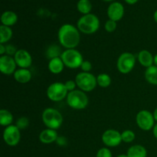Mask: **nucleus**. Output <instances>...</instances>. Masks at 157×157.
Segmentation results:
<instances>
[{"mask_svg": "<svg viewBox=\"0 0 157 157\" xmlns=\"http://www.w3.org/2000/svg\"><path fill=\"white\" fill-rule=\"evenodd\" d=\"M58 41L61 46L67 49H74L81 41L80 31L71 24H64L58 30Z\"/></svg>", "mask_w": 157, "mask_h": 157, "instance_id": "1", "label": "nucleus"}, {"mask_svg": "<svg viewBox=\"0 0 157 157\" xmlns=\"http://www.w3.org/2000/svg\"><path fill=\"white\" fill-rule=\"evenodd\" d=\"M78 30L84 34H94L99 29L100 20L98 16L94 14L84 15L78 19L77 23Z\"/></svg>", "mask_w": 157, "mask_h": 157, "instance_id": "2", "label": "nucleus"}, {"mask_svg": "<svg viewBox=\"0 0 157 157\" xmlns=\"http://www.w3.org/2000/svg\"><path fill=\"white\" fill-rule=\"evenodd\" d=\"M42 121L44 125L49 129L58 130L63 123V117L58 110L52 107L46 108L43 111Z\"/></svg>", "mask_w": 157, "mask_h": 157, "instance_id": "3", "label": "nucleus"}, {"mask_svg": "<svg viewBox=\"0 0 157 157\" xmlns=\"http://www.w3.org/2000/svg\"><path fill=\"white\" fill-rule=\"evenodd\" d=\"M88 98L85 92L75 90L67 94V103L70 107L75 110H83L88 104Z\"/></svg>", "mask_w": 157, "mask_h": 157, "instance_id": "4", "label": "nucleus"}, {"mask_svg": "<svg viewBox=\"0 0 157 157\" xmlns=\"http://www.w3.org/2000/svg\"><path fill=\"white\" fill-rule=\"evenodd\" d=\"M64 65L71 69L78 68L81 66L84 59L81 52L76 49H66L61 55Z\"/></svg>", "mask_w": 157, "mask_h": 157, "instance_id": "5", "label": "nucleus"}, {"mask_svg": "<svg viewBox=\"0 0 157 157\" xmlns=\"http://www.w3.org/2000/svg\"><path fill=\"white\" fill-rule=\"evenodd\" d=\"M75 82L80 90L84 92L92 91L96 87L97 78L90 72H81L75 78Z\"/></svg>", "mask_w": 157, "mask_h": 157, "instance_id": "6", "label": "nucleus"}, {"mask_svg": "<svg viewBox=\"0 0 157 157\" xmlns=\"http://www.w3.org/2000/svg\"><path fill=\"white\" fill-rule=\"evenodd\" d=\"M47 97L54 102H59L67 96V90L64 84L55 82L48 86L47 89Z\"/></svg>", "mask_w": 157, "mask_h": 157, "instance_id": "7", "label": "nucleus"}, {"mask_svg": "<svg viewBox=\"0 0 157 157\" xmlns=\"http://www.w3.org/2000/svg\"><path fill=\"white\" fill-rule=\"evenodd\" d=\"M136 64V58L130 52H124L118 58L117 67L118 71L124 75L130 73Z\"/></svg>", "mask_w": 157, "mask_h": 157, "instance_id": "8", "label": "nucleus"}, {"mask_svg": "<svg viewBox=\"0 0 157 157\" xmlns=\"http://www.w3.org/2000/svg\"><path fill=\"white\" fill-rule=\"evenodd\" d=\"M136 121L137 126L144 131L153 129L155 126V119L151 112L147 110H142L136 114Z\"/></svg>", "mask_w": 157, "mask_h": 157, "instance_id": "9", "label": "nucleus"}, {"mask_svg": "<svg viewBox=\"0 0 157 157\" xmlns=\"http://www.w3.org/2000/svg\"><path fill=\"white\" fill-rule=\"evenodd\" d=\"M21 139L20 130L15 125L6 127L3 132V140L7 145L15 147L19 143Z\"/></svg>", "mask_w": 157, "mask_h": 157, "instance_id": "10", "label": "nucleus"}, {"mask_svg": "<svg viewBox=\"0 0 157 157\" xmlns=\"http://www.w3.org/2000/svg\"><path fill=\"white\" fill-rule=\"evenodd\" d=\"M102 142L104 143V145L109 147H117L122 142V138H121V133L118 132L117 130H107L103 133Z\"/></svg>", "mask_w": 157, "mask_h": 157, "instance_id": "11", "label": "nucleus"}, {"mask_svg": "<svg viewBox=\"0 0 157 157\" xmlns=\"http://www.w3.org/2000/svg\"><path fill=\"white\" fill-rule=\"evenodd\" d=\"M16 66V62L13 57L7 55L0 57V71L3 75H11L14 74Z\"/></svg>", "mask_w": 157, "mask_h": 157, "instance_id": "12", "label": "nucleus"}, {"mask_svg": "<svg viewBox=\"0 0 157 157\" xmlns=\"http://www.w3.org/2000/svg\"><path fill=\"white\" fill-rule=\"evenodd\" d=\"M17 66L20 68H29L32 64V58L29 52L25 49H19L17 51L14 56Z\"/></svg>", "mask_w": 157, "mask_h": 157, "instance_id": "13", "label": "nucleus"}, {"mask_svg": "<svg viewBox=\"0 0 157 157\" xmlns=\"http://www.w3.org/2000/svg\"><path fill=\"white\" fill-rule=\"evenodd\" d=\"M124 15V7L121 2H112L107 8V16L109 19L118 21Z\"/></svg>", "mask_w": 157, "mask_h": 157, "instance_id": "14", "label": "nucleus"}, {"mask_svg": "<svg viewBox=\"0 0 157 157\" xmlns=\"http://www.w3.org/2000/svg\"><path fill=\"white\" fill-rule=\"evenodd\" d=\"M58 133L53 129L47 128L42 130L39 134V140L42 144H49L54 142H56L58 139Z\"/></svg>", "mask_w": 157, "mask_h": 157, "instance_id": "15", "label": "nucleus"}, {"mask_svg": "<svg viewBox=\"0 0 157 157\" xmlns=\"http://www.w3.org/2000/svg\"><path fill=\"white\" fill-rule=\"evenodd\" d=\"M138 61L144 67H147L153 65L154 64V57L147 50H142L138 54Z\"/></svg>", "mask_w": 157, "mask_h": 157, "instance_id": "16", "label": "nucleus"}, {"mask_svg": "<svg viewBox=\"0 0 157 157\" xmlns=\"http://www.w3.org/2000/svg\"><path fill=\"white\" fill-rule=\"evenodd\" d=\"M13 75L15 81L20 84H26L32 79V74L27 68H19L15 71Z\"/></svg>", "mask_w": 157, "mask_h": 157, "instance_id": "17", "label": "nucleus"}, {"mask_svg": "<svg viewBox=\"0 0 157 157\" xmlns=\"http://www.w3.org/2000/svg\"><path fill=\"white\" fill-rule=\"evenodd\" d=\"M64 66L65 65H64L61 57H58V58L51 59L48 62L49 71L52 74H55V75H58V74L61 73L62 71L64 70Z\"/></svg>", "mask_w": 157, "mask_h": 157, "instance_id": "18", "label": "nucleus"}, {"mask_svg": "<svg viewBox=\"0 0 157 157\" xmlns=\"http://www.w3.org/2000/svg\"><path fill=\"white\" fill-rule=\"evenodd\" d=\"M18 21V15L12 11H6L2 13L1 16V22L3 25L10 26L14 25Z\"/></svg>", "mask_w": 157, "mask_h": 157, "instance_id": "19", "label": "nucleus"}, {"mask_svg": "<svg viewBox=\"0 0 157 157\" xmlns=\"http://www.w3.org/2000/svg\"><path fill=\"white\" fill-rule=\"evenodd\" d=\"M128 157H147V151L144 147L141 145H133L127 150Z\"/></svg>", "mask_w": 157, "mask_h": 157, "instance_id": "20", "label": "nucleus"}, {"mask_svg": "<svg viewBox=\"0 0 157 157\" xmlns=\"http://www.w3.org/2000/svg\"><path fill=\"white\" fill-rule=\"evenodd\" d=\"M145 79L150 84L157 85V67L156 65L147 67L145 71Z\"/></svg>", "mask_w": 157, "mask_h": 157, "instance_id": "21", "label": "nucleus"}, {"mask_svg": "<svg viewBox=\"0 0 157 157\" xmlns=\"http://www.w3.org/2000/svg\"><path fill=\"white\" fill-rule=\"evenodd\" d=\"M13 121V115L8 110H0V124L3 127H9L12 125V123Z\"/></svg>", "mask_w": 157, "mask_h": 157, "instance_id": "22", "label": "nucleus"}, {"mask_svg": "<svg viewBox=\"0 0 157 157\" xmlns=\"http://www.w3.org/2000/svg\"><path fill=\"white\" fill-rule=\"evenodd\" d=\"M12 30L10 27L3 25L0 26V44H5L8 42L12 37Z\"/></svg>", "mask_w": 157, "mask_h": 157, "instance_id": "23", "label": "nucleus"}, {"mask_svg": "<svg viewBox=\"0 0 157 157\" xmlns=\"http://www.w3.org/2000/svg\"><path fill=\"white\" fill-rule=\"evenodd\" d=\"M77 9L78 12L84 15L90 13L92 9V4L90 0H79L77 4Z\"/></svg>", "mask_w": 157, "mask_h": 157, "instance_id": "24", "label": "nucleus"}, {"mask_svg": "<svg viewBox=\"0 0 157 157\" xmlns=\"http://www.w3.org/2000/svg\"><path fill=\"white\" fill-rule=\"evenodd\" d=\"M61 54L62 52H61V48L56 44H52V45L49 46V48L46 51V57L50 60L55 58H58V57H61Z\"/></svg>", "mask_w": 157, "mask_h": 157, "instance_id": "25", "label": "nucleus"}, {"mask_svg": "<svg viewBox=\"0 0 157 157\" xmlns=\"http://www.w3.org/2000/svg\"><path fill=\"white\" fill-rule=\"evenodd\" d=\"M97 82L100 87L105 88V87H109L111 84V78L107 74L101 73L97 77Z\"/></svg>", "mask_w": 157, "mask_h": 157, "instance_id": "26", "label": "nucleus"}, {"mask_svg": "<svg viewBox=\"0 0 157 157\" xmlns=\"http://www.w3.org/2000/svg\"><path fill=\"white\" fill-rule=\"evenodd\" d=\"M135 137H136V136H135L134 132L130 130H124L123 133H121L122 141L124 143H127V144L133 142L135 140Z\"/></svg>", "mask_w": 157, "mask_h": 157, "instance_id": "27", "label": "nucleus"}, {"mask_svg": "<svg viewBox=\"0 0 157 157\" xmlns=\"http://www.w3.org/2000/svg\"><path fill=\"white\" fill-rule=\"evenodd\" d=\"M15 126H16L20 130H25V129L28 128V127L29 126V120L26 117H19L17 120Z\"/></svg>", "mask_w": 157, "mask_h": 157, "instance_id": "28", "label": "nucleus"}, {"mask_svg": "<svg viewBox=\"0 0 157 157\" xmlns=\"http://www.w3.org/2000/svg\"><path fill=\"white\" fill-rule=\"evenodd\" d=\"M96 157H112V153L108 148L104 147L98 150Z\"/></svg>", "mask_w": 157, "mask_h": 157, "instance_id": "29", "label": "nucleus"}, {"mask_svg": "<svg viewBox=\"0 0 157 157\" xmlns=\"http://www.w3.org/2000/svg\"><path fill=\"white\" fill-rule=\"evenodd\" d=\"M117 29V21L109 19L105 24V29L107 32H113Z\"/></svg>", "mask_w": 157, "mask_h": 157, "instance_id": "30", "label": "nucleus"}, {"mask_svg": "<svg viewBox=\"0 0 157 157\" xmlns=\"http://www.w3.org/2000/svg\"><path fill=\"white\" fill-rule=\"evenodd\" d=\"M64 85H65L67 91L71 92V91H73V90H75V87H76V86H77V84H76V82H75V81L69 80V81H67L65 83H64Z\"/></svg>", "mask_w": 157, "mask_h": 157, "instance_id": "31", "label": "nucleus"}, {"mask_svg": "<svg viewBox=\"0 0 157 157\" xmlns=\"http://www.w3.org/2000/svg\"><path fill=\"white\" fill-rule=\"evenodd\" d=\"M6 54H7V55H9V56H15V55L16 54L17 52V49L15 47L14 45H12V44H7V45L6 46Z\"/></svg>", "mask_w": 157, "mask_h": 157, "instance_id": "32", "label": "nucleus"}, {"mask_svg": "<svg viewBox=\"0 0 157 157\" xmlns=\"http://www.w3.org/2000/svg\"><path fill=\"white\" fill-rule=\"evenodd\" d=\"M81 68L84 72H90L92 69V64L89 61H84L81 64Z\"/></svg>", "mask_w": 157, "mask_h": 157, "instance_id": "33", "label": "nucleus"}, {"mask_svg": "<svg viewBox=\"0 0 157 157\" xmlns=\"http://www.w3.org/2000/svg\"><path fill=\"white\" fill-rule=\"evenodd\" d=\"M56 143L58 144V145L61 146V147H64L67 144V139L64 136H58Z\"/></svg>", "mask_w": 157, "mask_h": 157, "instance_id": "34", "label": "nucleus"}, {"mask_svg": "<svg viewBox=\"0 0 157 157\" xmlns=\"http://www.w3.org/2000/svg\"><path fill=\"white\" fill-rule=\"evenodd\" d=\"M6 53V48L4 45V44H0V55L1 56L5 55L4 54Z\"/></svg>", "mask_w": 157, "mask_h": 157, "instance_id": "35", "label": "nucleus"}, {"mask_svg": "<svg viewBox=\"0 0 157 157\" xmlns=\"http://www.w3.org/2000/svg\"><path fill=\"white\" fill-rule=\"evenodd\" d=\"M124 1H125L129 5H134L137 2L138 0H124Z\"/></svg>", "mask_w": 157, "mask_h": 157, "instance_id": "36", "label": "nucleus"}, {"mask_svg": "<svg viewBox=\"0 0 157 157\" xmlns=\"http://www.w3.org/2000/svg\"><path fill=\"white\" fill-rule=\"evenodd\" d=\"M153 135H154L155 138L157 140V124H155L154 127L153 129Z\"/></svg>", "mask_w": 157, "mask_h": 157, "instance_id": "37", "label": "nucleus"}, {"mask_svg": "<svg viewBox=\"0 0 157 157\" xmlns=\"http://www.w3.org/2000/svg\"><path fill=\"white\" fill-rule=\"evenodd\" d=\"M153 117H154V119H155V121H156L157 122V107L156 109H155L154 112H153Z\"/></svg>", "mask_w": 157, "mask_h": 157, "instance_id": "38", "label": "nucleus"}, {"mask_svg": "<svg viewBox=\"0 0 157 157\" xmlns=\"http://www.w3.org/2000/svg\"><path fill=\"white\" fill-rule=\"evenodd\" d=\"M153 18H154L155 21L157 23V10L155 11L154 14H153Z\"/></svg>", "mask_w": 157, "mask_h": 157, "instance_id": "39", "label": "nucleus"}, {"mask_svg": "<svg viewBox=\"0 0 157 157\" xmlns=\"http://www.w3.org/2000/svg\"><path fill=\"white\" fill-rule=\"evenodd\" d=\"M154 65L157 67V54L154 56Z\"/></svg>", "mask_w": 157, "mask_h": 157, "instance_id": "40", "label": "nucleus"}, {"mask_svg": "<svg viewBox=\"0 0 157 157\" xmlns=\"http://www.w3.org/2000/svg\"><path fill=\"white\" fill-rule=\"evenodd\" d=\"M117 157H128V156H127V154H121V155H119Z\"/></svg>", "mask_w": 157, "mask_h": 157, "instance_id": "41", "label": "nucleus"}, {"mask_svg": "<svg viewBox=\"0 0 157 157\" xmlns=\"http://www.w3.org/2000/svg\"><path fill=\"white\" fill-rule=\"evenodd\" d=\"M103 1H105V2H113L114 0H103Z\"/></svg>", "mask_w": 157, "mask_h": 157, "instance_id": "42", "label": "nucleus"}]
</instances>
